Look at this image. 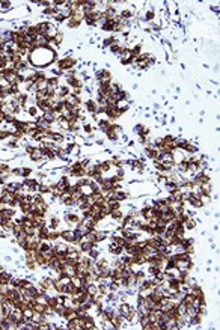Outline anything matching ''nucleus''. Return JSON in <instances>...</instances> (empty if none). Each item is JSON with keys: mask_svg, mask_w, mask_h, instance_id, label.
I'll list each match as a JSON object with an SVG mask.
<instances>
[{"mask_svg": "<svg viewBox=\"0 0 220 330\" xmlns=\"http://www.w3.org/2000/svg\"><path fill=\"white\" fill-rule=\"evenodd\" d=\"M11 6H12V5H11L9 2H0V11H2V12H8V11L11 9Z\"/></svg>", "mask_w": 220, "mask_h": 330, "instance_id": "6", "label": "nucleus"}, {"mask_svg": "<svg viewBox=\"0 0 220 330\" xmlns=\"http://www.w3.org/2000/svg\"><path fill=\"white\" fill-rule=\"evenodd\" d=\"M56 51L50 50L48 47H36L30 55H29V62L32 66L36 68H45L47 65L53 63L56 59Z\"/></svg>", "mask_w": 220, "mask_h": 330, "instance_id": "1", "label": "nucleus"}, {"mask_svg": "<svg viewBox=\"0 0 220 330\" xmlns=\"http://www.w3.org/2000/svg\"><path fill=\"white\" fill-rule=\"evenodd\" d=\"M154 18H155V11H154V9H149V11H146V12H145V21H148V23H152V21H154Z\"/></svg>", "mask_w": 220, "mask_h": 330, "instance_id": "5", "label": "nucleus"}, {"mask_svg": "<svg viewBox=\"0 0 220 330\" xmlns=\"http://www.w3.org/2000/svg\"><path fill=\"white\" fill-rule=\"evenodd\" d=\"M75 59L74 57H62V59H59L57 60V68L60 70V71H68V70H73V66L75 65Z\"/></svg>", "mask_w": 220, "mask_h": 330, "instance_id": "2", "label": "nucleus"}, {"mask_svg": "<svg viewBox=\"0 0 220 330\" xmlns=\"http://www.w3.org/2000/svg\"><path fill=\"white\" fill-rule=\"evenodd\" d=\"M60 238H63L66 243H73L74 244V231L73 229H65L60 231Z\"/></svg>", "mask_w": 220, "mask_h": 330, "instance_id": "3", "label": "nucleus"}, {"mask_svg": "<svg viewBox=\"0 0 220 330\" xmlns=\"http://www.w3.org/2000/svg\"><path fill=\"white\" fill-rule=\"evenodd\" d=\"M80 24H82L80 21H75V20H73V18L68 20V27H70V29H77Z\"/></svg>", "mask_w": 220, "mask_h": 330, "instance_id": "8", "label": "nucleus"}, {"mask_svg": "<svg viewBox=\"0 0 220 330\" xmlns=\"http://www.w3.org/2000/svg\"><path fill=\"white\" fill-rule=\"evenodd\" d=\"M143 128H145V125L143 124H137V125H134V128H133V131L137 134V136H140L142 133H143Z\"/></svg>", "mask_w": 220, "mask_h": 330, "instance_id": "7", "label": "nucleus"}, {"mask_svg": "<svg viewBox=\"0 0 220 330\" xmlns=\"http://www.w3.org/2000/svg\"><path fill=\"white\" fill-rule=\"evenodd\" d=\"M83 130H85V133H88V134H92V127L89 124H85L83 125Z\"/></svg>", "mask_w": 220, "mask_h": 330, "instance_id": "9", "label": "nucleus"}, {"mask_svg": "<svg viewBox=\"0 0 220 330\" xmlns=\"http://www.w3.org/2000/svg\"><path fill=\"white\" fill-rule=\"evenodd\" d=\"M38 107L36 104H33V106H27V115L29 116H32V118H36L38 116Z\"/></svg>", "mask_w": 220, "mask_h": 330, "instance_id": "4", "label": "nucleus"}]
</instances>
